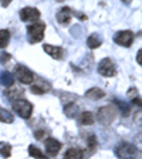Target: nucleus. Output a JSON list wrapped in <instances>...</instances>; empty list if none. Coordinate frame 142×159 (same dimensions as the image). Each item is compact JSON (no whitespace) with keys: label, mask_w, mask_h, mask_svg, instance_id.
<instances>
[{"label":"nucleus","mask_w":142,"mask_h":159,"mask_svg":"<svg viewBox=\"0 0 142 159\" xmlns=\"http://www.w3.org/2000/svg\"><path fill=\"white\" fill-rule=\"evenodd\" d=\"M101 44H103V40H101V37H99L97 33L91 34V36H89L88 39H87V46H88L91 50L98 48V47L101 46Z\"/></svg>","instance_id":"obj_17"},{"label":"nucleus","mask_w":142,"mask_h":159,"mask_svg":"<svg viewBox=\"0 0 142 159\" xmlns=\"http://www.w3.org/2000/svg\"><path fill=\"white\" fill-rule=\"evenodd\" d=\"M78 122H80V125H85V126L93 125L94 124V114L89 112V111L81 112L78 116Z\"/></svg>","instance_id":"obj_16"},{"label":"nucleus","mask_w":142,"mask_h":159,"mask_svg":"<svg viewBox=\"0 0 142 159\" xmlns=\"http://www.w3.org/2000/svg\"><path fill=\"white\" fill-rule=\"evenodd\" d=\"M29 155L31 156V158H34V159H50L48 156L41 151V149H39L37 146H34V145L29 146Z\"/></svg>","instance_id":"obj_18"},{"label":"nucleus","mask_w":142,"mask_h":159,"mask_svg":"<svg viewBox=\"0 0 142 159\" xmlns=\"http://www.w3.org/2000/svg\"><path fill=\"white\" fill-rule=\"evenodd\" d=\"M44 31H46V23L43 21H36L33 24L27 26V40L30 44H37L44 39Z\"/></svg>","instance_id":"obj_1"},{"label":"nucleus","mask_w":142,"mask_h":159,"mask_svg":"<svg viewBox=\"0 0 142 159\" xmlns=\"http://www.w3.org/2000/svg\"><path fill=\"white\" fill-rule=\"evenodd\" d=\"M11 145L9 142H0V155L3 156V158H10L11 155Z\"/></svg>","instance_id":"obj_24"},{"label":"nucleus","mask_w":142,"mask_h":159,"mask_svg":"<svg viewBox=\"0 0 142 159\" xmlns=\"http://www.w3.org/2000/svg\"><path fill=\"white\" fill-rule=\"evenodd\" d=\"M14 121V116L11 115L10 111L4 108H0V122H4V124H13Z\"/></svg>","instance_id":"obj_21"},{"label":"nucleus","mask_w":142,"mask_h":159,"mask_svg":"<svg viewBox=\"0 0 142 159\" xmlns=\"http://www.w3.org/2000/svg\"><path fill=\"white\" fill-rule=\"evenodd\" d=\"M10 58H11V54H9V53H3L2 56H0V63H2V64H6Z\"/></svg>","instance_id":"obj_27"},{"label":"nucleus","mask_w":142,"mask_h":159,"mask_svg":"<svg viewBox=\"0 0 142 159\" xmlns=\"http://www.w3.org/2000/svg\"><path fill=\"white\" fill-rule=\"evenodd\" d=\"M0 84L3 87H6V88L13 87V84H14L13 74L9 73V71H2V73H0Z\"/></svg>","instance_id":"obj_14"},{"label":"nucleus","mask_w":142,"mask_h":159,"mask_svg":"<svg viewBox=\"0 0 142 159\" xmlns=\"http://www.w3.org/2000/svg\"><path fill=\"white\" fill-rule=\"evenodd\" d=\"M34 136H36L37 139H43L44 136H46V131H36V132H34Z\"/></svg>","instance_id":"obj_28"},{"label":"nucleus","mask_w":142,"mask_h":159,"mask_svg":"<svg viewBox=\"0 0 142 159\" xmlns=\"http://www.w3.org/2000/svg\"><path fill=\"white\" fill-rule=\"evenodd\" d=\"M30 89L33 94H37V95H41V94H46L51 89V85H50L47 81L44 80H37L34 83L30 84Z\"/></svg>","instance_id":"obj_10"},{"label":"nucleus","mask_w":142,"mask_h":159,"mask_svg":"<svg viewBox=\"0 0 142 159\" xmlns=\"http://www.w3.org/2000/svg\"><path fill=\"white\" fill-rule=\"evenodd\" d=\"M114 104H115V108H119V109H121V112H122L124 116H128V115H129L131 107H129L128 104L122 102V101H119V99H114Z\"/></svg>","instance_id":"obj_23"},{"label":"nucleus","mask_w":142,"mask_h":159,"mask_svg":"<svg viewBox=\"0 0 142 159\" xmlns=\"http://www.w3.org/2000/svg\"><path fill=\"white\" fill-rule=\"evenodd\" d=\"M134 40H135V36L131 30H119L114 34V43L118 44V46H122L125 48L132 46Z\"/></svg>","instance_id":"obj_6"},{"label":"nucleus","mask_w":142,"mask_h":159,"mask_svg":"<svg viewBox=\"0 0 142 159\" xmlns=\"http://www.w3.org/2000/svg\"><path fill=\"white\" fill-rule=\"evenodd\" d=\"M138 155L139 149L129 142H122L115 148V156L118 159H136Z\"/></svg>","instance_id":"obj_3"},{"label":"nucleus","mask_w":142,"mask_h":159,"mask_svg":"<svg viewBox=\"0 0 142 159\" xmlns=\"http://www.w3.org/2000/svg\"><path fill=\"white\" fill-rule=\"evenodd\" d=\"M63 159H84V151L78 148H70L64 153Z\"/></svg>","instance_id":"obj_15"},{"label":"nucleus","mask_w":142,"mask_h":159,"mask_svg":"<svg viewBox=\"0 0 142 159\" xmlns=\"http://www.w3.org/2000/svg\"><path fill=\"white\" fill-rule=\"evenodd\" d=\"M43 50L46 51V54H48L50 57H53V58H56V60H63V57H64V48L60 46L44 44Z\"/></svg>","instance_id":"obj_12"},{"label":"nucleus","mask_w":142,"mask_h":159,"mask_svg":"<svg viewBox=\"0 0 142 159\" xmlns=\"http://www.w3.org/2000/svg\"><path fill=\"white\" fill-rule=\"evenodd\" d=\"M10 41V31L9 30H0V50H3L4 47H7Z\"/></svg>","instance_id":"obj_22"},{"label":"nucleus","mask_w":142,"mask_h":159,"mask_svg":"<svg viewBox=\"0 0 142 159\" xmlns=\"http://www.w3.org/2000/svg\"><path fill=\"white\" fill-rule=\"evenodd\" d=\"M105 97V91L98 87H94V88H89L88 91L85 93V98L93 99V101H98V99L104 98Z\"/></svg>","instance_id":"obj_13"},{"label":"nucleus","mask_w":142,"mask_h":159,"mask_svg":"<svg viewBox=\"0 0 142 159\" xmlns=\"http://www.w3.org/2000/svg\"><path fill=\"white\" fill-rule=\"evenodd\" d=\"M71 17H73V10L70 7L64 6L57 11V21H58L61 26H68L70 21H71Z\"/></svg>","instance_id":"obj_11"},{"label":"nucleus","mask_w":142,"mask_h":159,"mask_svg":"<svg viewBox=\"0 0 142 159\" xmlns=\"http://www.w3.org/2000/svg\"><path fill=\"white\" fill-rule=\"evenodd\" d=\"M64 114H66L68 118H74L76 115H78V107L77 104H67L64 105Z\"/></svg>","instance_id":"obj_20"},{"label":"nucleus","mask_w":142,"mask_h":159,"mask_svg":"<svg viewBox=\"0 0 142 159\" xmlns=\"http://www.w3.org/2000/svg\"><path fill=\"white\" fill-rule=\"evenodd\" d=\"M13 77L19 83L24 84V85H30V84L34 81V74L31 73V70H29L26 66H23V64H17V66L14 67Z\"/></svg>","instance_id":"obj_5"},{"label":"nucleus","mask_w":142,"mask_h":159,"mask_svg":"<svg viewBox=\"0 0 142 159\" xmlns=\"http://www.w3.org/2000/svg\"><path fill=\"white\" fill-rule=\"evenodd\" d=\"M13 111L20 118L29 119L30 116H31V114H33V104L24 98L17 99V101L13 102Z\"/></svg>","instance_id":"obj_4"},{"label":"nucleus","mask_w":142,"mask_h":159,"mask_svg":"<svg viewBox=\"0 0 142 159\" xmlns=\"http://www.w3.org/2000/svg\"><path fill=\"white\" fill-rule=\"evenodd\" d=\"M138 93H139L138 88H135V87H131V88L128 89V94H126V95H128V98L132 101V99H135V98H138V97H139Z\"/></svg>","instance_id":"obj_25"},{"label":"nucleus","mask_w":142,"mask_h":159,"mask_svg":"<svg viewBox=\"0 0 142 159\" xmlns=\"http://www.w3.org/2000/svg\"><path fill=\"white\" fill-rule=\"evenodd\" d=\"M98 74L103 77H107V78H109V77H115L117 75V67L115 64H114V61L109 57H105V58H103L101 61H99L98 64Z\"/></svg>","instance_id":"obj_7"},{"label":"nucleus","mask_w":142,"mask_h":159,"mask_svg":"<svg viewBox=\"0 0 142 159\" xmlns=\"http://www.w3.org/2000/svg\"><path fill=\"white\" fill-rule=\"evenodd\" d=\"M40 16H41L40 10L36 9V7L27 6L20 10V20L24 21V23H36L37 20L40 19Z\"/></svg>","instance_id":"obj_8"},{"label":"nucleus","mask_w":142,"mask_h":159,"mask_svg":"<svg viewBox=\"0 0 142 159\" xmlns=\"http://www.w3.org/2000/svg\"><path fill=\"white\" fill-rule=\"evenodd\" d=\"M136 63L141 66L142 64V50H138V54H136Z\"/></svg>","instance_id":"obj_29"},{"label":"nucleus","mask_w":142,"mask_h":159,"mask_svg":"<svg viewBox=\"0 0 142 159\" xmlns=\"http://www.w3.org/2000/svg\"><path fill=\"white\" fill-rule=\"evenodd\" d=\"M61 142L57 141L56 138H47L46 142H44V148H46V155L50 158H54V156L58 155L60 149H61Z\"/></svg>","instance_id":"obj_9"},{"label":"nucleus","mask_w":142,"mask_h":159,"mask_svg":"<svg viewBox=\"0 0 142 159\" xmlns=\"http://www.w3.org/2000/svg\"><path fill=\"white\" fill-rule=\"evenodd\" d=\"M117 115H118V109L115 105H105L98 108L97 111V121L101 125H111L115 121Z\"/></svg>","instance_id":"obj_2"},{"label":"nucleus","mask_w":142,"mask_h":159,"mask_svg":"<svg viewBox=\"0 0 142 159\" xmlns=\"http://www.w3.org/2000/svg\"><path fill=\"white\" fill-rule=\"evenodd\" d=\"M23 94H24V91H21L20 88H13V87H11V89L6 91L7 98L13 99V102H14V101H17V99H21V98H23Z\"/></svg>","instance_id":"obj_19"},{"label":"nucleus","mask_w":142,"mask_h":159,"mask_svg":"<svg viewBox=\"0 0 142 159\" xmlns=\"http://www.w3.org/2000/svg\"><path fill=\"white\" fill-rule=\"evenodd\" d=\"M88 146H89V149H94L97 146V138H95V135H89L88 136Z\"/></svg>","instance_id":"obj_26"},{"label":"nucleus","mask_w":142,"mask_h":159,"mask_svg":"<svg viewBox=\"0 0 142 159\" xmlns=\"http://www.w3.org/2000/svg\"><path fill=\"white\" fill-rule=\"evenodd\" d=\"M9 4H10V0H4L3 3H2V6H3V7H7Z\"/></svg>","instance_id":"obj_30"}]
</instances>
